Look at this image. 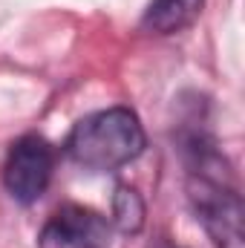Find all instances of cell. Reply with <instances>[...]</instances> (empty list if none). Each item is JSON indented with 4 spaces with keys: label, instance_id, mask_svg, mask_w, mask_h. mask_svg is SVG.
I'll use <instances>...</instances> for the list:
<instances>
[{
    "label": "cell",
    "instance_id": "cell-1",
    "mask_svg": "<svg viewBox=\"0 0 245 248\" xmlns=\"http://www.w3.org/2000/svg\"><path fill=\"white\" fill-rule=\"evenodd\" d=\"M147 139L138 116L127 107L98 110L72 127L66 139V153L75 165L87 170H119L141 156Z\"/></svg>",
    "mask_w": 245,
    "mask_h": 248
},
{
    "label": "cell",
    "instance_id": "cell-2",
    "mask_svg": "<svg viewBox=\"0 0 245 248\" xmlns=\"http://www.w3.org/2000/svg\"><path fill=\"white\" fill-rule=\"evenodd\" d=\"M52 170H55L52 144L46 139H41V136H23V139H17L12 144V150L6 156L3 187L15 202L32 205L49 187Z\"/></svg>",
    "mask_w": 245,
    "mask_h": 248
},
{
    "label": "cell",
    "instance_id": "cell-3",
    "mask_svg": "<svg viewBox=\"0 0 245 248\" xmlns=\"http://www.w3.org/2000/svg\"><path fill=\"white\" fill-rule=\"evenodd\" d=\"M113 225L92 208L63 205L44 225L38 248H107Z\"/></svg>",
    "mask_w": 245,
    "mask_h": 248
},
{
    "label": "cell",
    "instance_id": "cell-4",
    "mask_svg": "<svg viewBox=\"0 0 245 248\" xmlns=\"http://www.w3.org/2000/svg\"><path fill=\"white\" fill-rule=\"evenodd\" d=\"M202 6L205 0H153L141 26L153 35H176L199 17Z\"/></svg>",
    "mask_w": 245,
    "mask_h": 248
},
{
    "label": "cell",
    "instance_id": "cell-5",
    "mask_svg": "<svg viewBox=\"0 0 245 248\" xmlns=\"http://www.w3.org/2000/svg\"><path fill=\"white\" fill-rule=\"evenodd\" d=\"M113 222L124 234H136L144 225V199L130 185H119L113 196Z\"/></svg>",
    "mask_w": 245,
    "mask_h": 248
}]
</instances>
